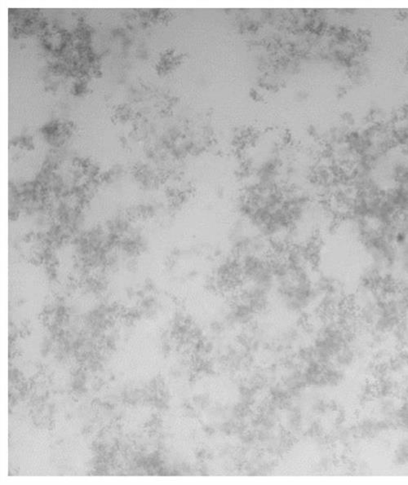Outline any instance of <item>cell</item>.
Returning <instances> with one entry per match:
<instances>
[{"mask_svg":"<svg viewBox=\"0 0 408 485\" xmlns=\"http://www.w3.org/2000/svg\"><path fill=\"white\" fill-rule=\"evenodd\" d=\"M395 463L398 466H404L408 463V443H402L396 451L394 457Z\"/></svg>","mask_w":408,"mask_h":485,"instance_id":"1","label":"cell"}]
</instances>
